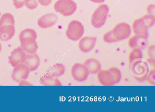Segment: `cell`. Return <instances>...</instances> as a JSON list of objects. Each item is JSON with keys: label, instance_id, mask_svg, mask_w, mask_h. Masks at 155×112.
Returning a JSON list of instances; mask_svg holds the SVG:
<instances>
[{"label": "cell", "instance_id": "cell-1", "mask_svg": "<svg viewBox=\"0 0 155 112\" xmlns=\"http://www.w3.org/2000/svg\"><path fill=\"white\" fill-rule=\"evenodd\" d=\"M129 68L130 74L136 80L143 82L150 71V64L147 60L141 58L130 63Z\"/></svg>", "mask_w": 155, "mask_h": 112}, {"label": "cell", "instance_id": "cell-2", "mask_svg": "<svg viewBox=\"0 0 155 112\" xmlns=\"http://www.w3.org/2000/svg\"><path fill=\"white\" fill-rule=\"evenodd\" d=\"M109 8L107 5L102 4L99 5L92 14L91 17V24L95 28L102 27L105 24Z\"/></svg>", "mask_w": 155, "mask_h": 112}, {"label": "cell", "instance_id": "cell-3", "mask_svg": "<svg viewBox=\"0 0 155 112\" xmlns=\"http://www.w3.org/2000/svg\"><path fill=\"white\" fill-rule=\"evenodd\" d=\"M54 9L57 12L65 16H70L77 9V5L73 0H58L54 4Z\"/></svg>", "mask_w": 155, "mask_h": 112}, {"label": "cell", "instance_id": "cell-4", "mask_svg": "<svg viewBox=\"0 0 155 112\" xmlns=\"http://www.w3.org/2000/svg\"><path fill=\"white\" fill-rule=\"evenodd\" d=\"M84 33L83 25L77 20H72L69 23L66 32V36L71 41H78Z\"/></svg>", "mask_w": 155, "mask_h": 112}, {"label": "cell", "instance_id": "cell-5", "mask_svg": "<svg viewBox=\"0 0 155 112\" xmlns=\"http://www.w3.org/2000/svg\"><path fill=\"white\" fill-rule=\"evenodd\" d=\"M112 31L118 41H121L128 38L131 32L130 25L126 22H120L116 25Z\"/></svg>", "mask_w": 155, "mask_h": 112}, {"label": "cell", "instance_id": "cell-6", "mask_svg": "<svg viewBox=\"0 0 155 112\" xmlns=\"http://www.w3.org/2000/svg\"><path fill=\"white\" fill-rule=\"evenodd\" d=\"M88 70L84 64L76 63L71 68V75L74 79L78 82L85 81L89 75Z\"/></svg>", "mask_w": 155, "mask_h": 112}, {"label": "cell", "instance_id": "cell-7", "mask_svg": "<svg viewBox=\"0 0 155 112\" xmlns=\"http://www.w3.org/2000/svg\"><path fill=\"white\" fill-rule=\"evenodd\" d=\"M29 69L24 63L20 64L14 66L12 74V77L16 82H19L28 78L30 73Z\"/></svg>", "mask_w": 155, "mask_h": 112}, {"label": "cell", "instance_id": "cell-8", "mask_svg": "<svg viewBox=\"0 0 155 112\" xmlns=\"http://www.w3.org/2000/svg\"><path fill=\"white\" fill-rule=\"evenodd\" d=\"M27 53L21 48L18 46L13 50L10 56H9V61L13 67L20 64L24 63L26 59Z\"/></svg>", "mask_w": 155, "mask_h": 112}, {"label": "cell", "instance_id": "cell-9", "mask_svg": "<svg viewBox=\"0 0 155 112\" xmlns=\"http://www.w3.org/2000/svg\"><path fill=\"white\" fill-rule=\"evenodd\" d=\"M96 42L97 38L95 36H85L80 40L79 48L83 53H88L95 47Z\"/></svg>", "mask_w": 155, "mask_h": 112}, {"label": "cell", "instance_id": "cell-10", "mask_svg": "<svg viewBox=\"0 0 155 112\" xmlns=\"http://www.w3.org/2000/svg\"><path fill=\"white\" fill-rule=\"evenodd\" d=\"M58 20L57 15L52 13H47L39 18L38 24L42 28H48L55 24Z\"/></svg>", "mask_w": 155, "mask_h": 112}, {"label": "cell", "instance_id": "cell-11", "mask_svg": "<svg viewBox=\"0 0 155 112\" xmlns=\"http://www.w3.org/2000/svg\"><path fill=\"white\" fill-rule=\"evenodd\" d=\"M20 41L21 47L27 54H33L37 52L38 46L36 39L28 38L20 40Z\"/></svg>", "mask_w": 155, "mask_h": 112}, {"label": "cell", "instance_id": "cell-12", "mask_svg": "<svg viewBox=\"0 0 155 112\" xmlns=\"http://www.w3.org/2000/svg\"><path fill=\"white\" fill-rule=\"evenodd\" d=\"M128 44L131 48L144 49L148 46L147 39L137 35H134L129 39Z\"/></svg>", "mask_w": 155, "mask_h": 112}, {"label": "cell", "instance_id": "cell-13", "mask_svg": "<svg viewBox=\"0 0 155 112\" xmlns=\"http://www.w3.org/2000/svg\"><path fill=\"white\" fill-rule=\"evenodd\" d=\"M97 74V76L99 82L102 85L113 86L115 85L112 75L108 69H101Z\"/></svg>", "mask_w": 155, "mask_h": 112}, {"label": "cell", "instance_id": "cell-14", "mask_svg": "<svg viewBox=\"0 0 155 112\" xmlns=\"http://www.w3.org/2000/svg\"><path fill=\"white\" fill-rule=\"evenodd\" d=\"M24 63L28 67L30 71H35L39 66L40 59L36 53L27 54Z\"/></svg>", "mask_w": 155, "mask_h": 112}, {"label": "cell", "instance_id": "cell-15", "mask_svg": "<svg viewBox=\"0 0 155 112\" xmlns=\"http://www.w3.org/2000/svg\"><path fill=\"white\" fill-rule=\"evenodd\" d=\"M15 32V26L12 25L0 27V40L3 42L9 41L14 36Z\"/></svg>", "mask_w": 155, "mask_h": 112}, {"label": "cell", "instance_id": "cell-16", "mask_svg": "<svg viewBox=\"0 0 155 112\" xmlns=\"http://www.w3.org/2000/svg\"><path fill=\"white\" fill-rule=\"evenodd\" d=\"M66 68L61 63H57L51 66L46 72V74L55 77H59L64 74Z\"/></svg>", "mask_w": 155, "mask_h": 112}, {"label": "cell", "instance_id": "cell-17", "mask_svg": "<svg viewBox=\"0 0 155 112\" xmlns=\"http://www.w3.org/2000/svg\"><path fill=\"white\" fill-rule=\"evenodd\" d=\"M132 29L133 32L136 35L147 39L148 37V29L140 22L139 19H136L133 22Z\"/></svg>", "mask_w": 155, "mask_h": 112}, {"label": "cell", "instance_id": "cell-18", "mask_svg": "<svg viewBox=\"0 0 155 112\" xmlns=\"http://www.w3.org/2000/svg\"><path fill=\"white\" fill-rule=\"evenodd\" d=\"M84 64L88 70L89 73L97 74L101 69V64L97 59L89 58L86 59Z\"/></svg>", "mask_w": 155, "mask_h": 112}, {"label": "cell", "instance_id": "cell-19", "mask_svg": "<svg viewBox=\"0 0 155 112\" xmlns=\"http://www.w3.org/2000/svg\"><path fill=\"white\" fill-rule=\"evenodd\" d=\"M40 81L43 85L47 86H60L62 85L61 82L57 77H53L46 74L41 76Z\"/></svg>", "mask_w": 155, "mask_h": 112}, {"label": "cell", "instance_id": "cell-20", "mask_svg": "<svg viewBox=\"0 0 155 112\" xmlns=\"http://www.w3.org/2000/svg\"><path fill=\"white\" fill-rule=\"evenodd\" d=\"M15 20L14 17L11 14L6 13L3 14L0 18V27L3 25H14Z\"/></svg>", "mask_w": 155, "mask_h": 112}, {"label": "cell", "instance_id": "cell-21", "mask_svg": "<svg viewBox=\"0 0 155 112\" xmlns=\"http://www.w3.org/2000/svg\"><path fill=\"white\" fill-rule=\"evenodd\" d=\"M139 20L147 29L153 26L155 22V17L148 14L145 15L141 16L139 18Z\"/></svg>", "mask_w": 155, "mask_h": 112}, {"label": "cell", "instance_id": "cell-22", "mask_svg": "<svg viewBox=\"0 0 155 112\" xmlns=\"http://www.w3.org/2000/svg\"><path fill=\"white\" fill-rule=\"evenodd\" d=\"M28 38H32L37 39V33L36 31L31 28H27L22 30L20 33V40Z\"/></svg>", "mask_w": 155, "mask_h": 112}, {"label": "cell", "instance_id": "cell-23", "mask_svg": "<svg viewBox=\"0 0 155 112\" xmlns=\"http://www.w3.org/2000/svg\"><path fill=\"white\" fill-rule=\"evenodd\" d=\"M141 58H142V51L138 48H133L129 55V61L130 63Z\"/></svg>", "mask_w": 155, "mask_h": 112}, {"label": "cell", "instance_id": "cell-24", "mask_svg": "<svg viewBox=\"0 0 155 112\" xmlns=\"http://www.w3.org/2000/svg\"><path fill=\"white\" fill-rule=\"evenodd\" d=\"M108 70L112 75L114 84H116L119 83L121 79V73L120 70L116 67H110L109 68Z\"/></svg>", "mask_w": 155, "mask_h": 112}, {"label": "cell", "instance_id": "cell-25", "mask_svg": "<svg viewBox=\"0 0 155 112\" xmlns=\"http://www.w3.org/2000/svg\"><path fill=\"white\" fill-rule=\"evenodd\" d=\"M103 39L104 42L107 43H109L115 42L118 41L117 38L113 35L112 30H110V31L105 33L103 35Z\"/></svg>", "mask_w": 155, "mask_h": 112}, {"label": "cell", "instance_id": "cell-26", "mask_svg": "<svg viewBox=\"0 0 155 112\" xmlns=\"http://www.w3.org/2000/svg\"><path fill=\"white\" fill-rule=\"evenodd\" d=\"M23 2L24 5L30 10H34L38 6L37 0H23Z\"/></svg>", "mask_w": 155, "mask_h": 112}, {"label": "cell", "instance_id": "cell-27", "mask_svg": "<svg viewBox=\"0 0 155 112\" xmlns=\"http://www.w3.org/2000/svg\"><path fill=\"white\" fill-rule=\"evenodd\" d=\"M146 80L150 84L155 85V68L150 70L148 74Z\"/></svg>", "mask_w": 155, "mask_h": 112}, {"label": "cell", "instance_id": "cell-28", "mask_svg": "<svg viewBox=\"0 0 155 112\" xmlns=\"http://www.w3.org/2000/svg\"><path fill=\"white\" fill-rule=\"evenodd\" d=\"M147 54L150 59H155V45H151L148 47Z\"/></svg>", "mask_w": 155, "mask_h": 112}, {"label": "cell", "instance_id": "cell-29", "mask_svg": "<svg viewBox=\"0 0 155 112\" xmlns=\"http://www.w3.org/2000/svg\"><path fill=\"white\" fill-rule=\"evenodd\" d=\"M147 14L155 17V5L154 4L149 5L147 7Z\"/></svg>", "mask_w": 155, "mask_h": 112}, {"label": "cell", "instance_id": "cell-30", "mask_svg": "<svg viewBox=\"0 0 155 112\" xmlns=\"http://www.w3.org/2000/svg\"><path fill=\"white\" fill-rule=\"evenodd\" d=\"M13 5L17 9H20L24 5L23 0H13Z\"/></svg>", "mask_w": 155, "mask_h": 112}, {"label": "cell", "instance_id": "cell-31", "mask_svg": "<svg viewBox=\"0 0 155 112\" xmlns=\"http://www.w3.org/2000/svg\"><path fill=\"white\" fill-rule=\"evenodd\" d=\"M39 3L43 6H48L52 2V0H38Z\"/></svg>", "mask_w": 155, "mask_h": 112}, {"label": "cell", "instance_id": "cell-32", "mask_svg": "<svg viewBox=\"0 0 155 112\" xmlns=\"http://www.w3.org/2000/svg\"><path fill=\"white\" fill-rule=\"evenodd\" d=\"M90 1L96 3H101L104 2L105 0H90Z\"/></svg>", "mask_w": 155, "mask_h": 112}, {"label": "cell", "instance_id": "cell-33", "mask_svg": "<svg viewBox=\"0 0 155 112\" xmlns=\"http://www.w3.org/2000/svg\"><path fill=\"white\" fill-rule=\"evenodd\" d=\"M2 50V45L1 44V43H0V52H1V51Z\"/></svg>", "mask_w": 155, "mask_h": 112}, {"label": "cell", "instance_id": "cell-34", "mask_svg": "<svg viewBox=\"0 0 155 112\" xmlns=\"http://www.w3.org/2000/svg\"><path fill=\"white\" fill-rule=\"evenodd\" d=\"M1 12H0V17H1Z\"/></svg>", "mask_w": 155, "mask_h": 112}]
</instances>
